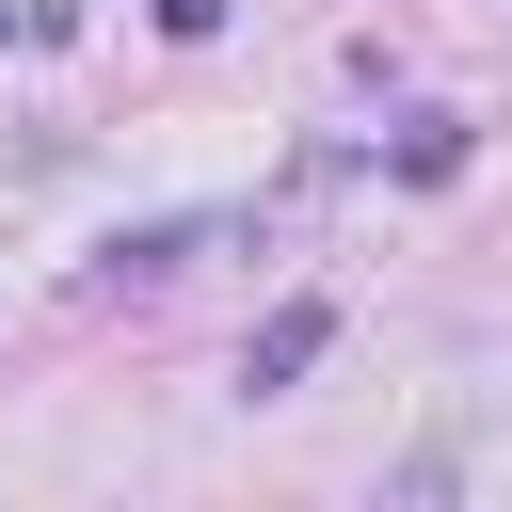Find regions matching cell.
<instances>
[{
	"mask_svg": "<svg viewBox=\"0 0 512 512\" xmlns=\"http://www.w3.org/2000/svg\"><path fill=\"white\" fill-rule=\"evenodd\" d=\"M208 240H224L208 208H176V224H128V240H96V304H128V288H176V272L208 256Z\"/></svg>",
	"mask_w": 512,
	"mask_h": 512,
	"instance_id": "cell-1",
	"label": "cell"
},
{
	"mask_svg": "<svg viewBox=\"0 0 512 512\" xmlns=\"http://www.w3.org/2000/svg\"><path fill=\"white\" fill-rule=\"evenodd\" d=\"M320 352H336V304L304 288V304H272V320H256V352H240V400H288Z\"/></svg>",
	"mask_w": 512,
	"mask_h": 512,
	"instance_id": "cell-2",
	"label": "cell"
},
{
	"mask_svg": "<svg viewBox=\"0 0 512 512\" xmlns=\"http://www.w3.org/2000/svg\"><path fill=\"white\" fill-rule=\"evenodd\" d=\"M400 176L448 192V176H464V112H416V128H400Z\"/></svg>",
	"mask_w": 512,
	"mask_h": 512,
	"instance_id": "cell-3",
	"label": "cell"
},
{
	"mask_svg": "<svg viewBox=\"0 0 512 512\" xmlns=\"http://www.w3.org/2000/svg\"><path fill=\"white\" fill-rule=\"evenodd\" d=\"M160 32H176V48H192V32H224V0H160Z\"/></svg>",
	"mask_w": 512,
	"mask_h": 512,
	"instance_id": "cell-4",
	"label": "cell"
}]
</instances>
